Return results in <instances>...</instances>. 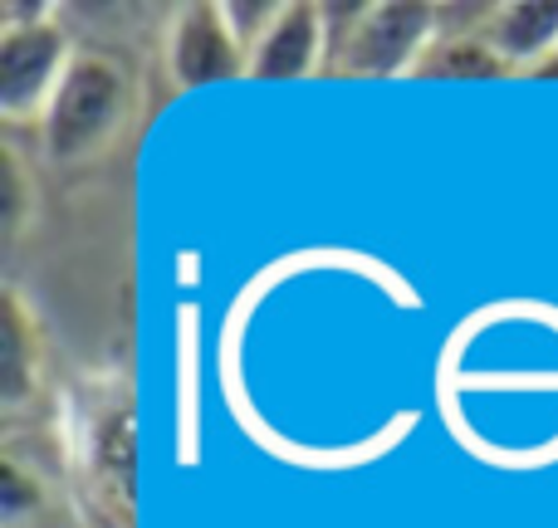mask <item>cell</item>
<instances>
[{"label":"cell","instance_id":"cell-10","mask_svg":"<svg viewBox=\"0 0 558 528\" xmlns=\"http://www.w3.org/2000/svg\"><path fill=\"white\" fill-rule=\"evenodd\" d=\"M221 10H226L231 35L241 39V49L251 54V49L275 29V20L284 15V0H221Z\"/></svg>","mask_w":558,"mask_h":528},{"label":"cell","instance_id":"cell-11","mask_svg":"<svg viewBox=\"0 0 558 528\" xmlns=\"http://www.w3.org/2000/svg\"><path fill=\"white\" fill-rule=\"evenodd\" d=\"M544 74H549V78H558V59H554V64H549V69H544Z\"/></svg>","mask_w":558,"mask_h":528},{"label":"cell","instance_id":"cell-1","mask_svg":"<svg viewBox=\"0 0 558 528\" xmlns=\"http://www.w3.org/2000/svg\"><path fill=\"white\" fill-rule=\"evenodd\" d=\"M133 103H137V88L118 59L78 54L64 88L49 103L45 123H39L49 162L78 167V162H94L98 152H108L118 143V133L133 123Z\"/></svg>","mask_w":558,"mask_h":528},{"label":"cell","instance_id":"cell-9","mask_svg":"<svg viewBox=\"0 0 558 528\" xmlns=\"http://www.w3.org/2000/svg\"><path fill=\"white\" fill-rule=\"evenodd\" d=\"M39 211V192L29 186V172L20 162L15 147L0 152V231H5V245H15L25 235V225L35 221Z\"/></svg>","mask_w":558,"mask_h":528},{"label":"cell","instance_id":"cell-8","mask_svg":"<svg viewBox=\"0 0 558 528\" xmlns=\"http://www.w3.org/2000/svg\"><path fill=\"white\" fill-rule=\"evenodd\" d=\"M39 377V337L29 333V314L15 294L5 298V402L20 406Z\"/></svg>","mask_w":558,"mask_h":528},{"label":"cell","instance_id":"cell-3","mask_svg":"<svg viewBox=\"0 0 558 528\" xmlns=\"http://www.w3.org/2000/svg\"><path fill=\"white\" fill-rule=\"evenodd\" d=\"M436 39V5L422 0H367L353 39L333 74L357 78H412Z\"/></svg>","mask_w":558,"mask_h":528},{"label":"cell","instance_id":"cell-7","mask_svg":"<svg viewBox=\"0 0 558 528\" xmlns=\"http://www.w3.org/2000/svg\"><path fill=\"white\" fill-rule=\"evenodd\" d=\"M412 78H446V84H471V78H510V64L495 54L485 35H436Z\"/></svg>","mask_w":558,"mask_h":528},{"label":"cell","instance_id":"cell-2","mask_svg":"<svg viewBox=\"0 0 558 528\" xmlns=\"http://www.w3.org/2000/svg\"><path fill=\"white\" fill-rule=\"evenodd\" d=\"M64 25L54 10L39 20H0V118L5 123H45L54 94L74 69Z\"/></svg>","mask_w":558,"mask_h":528},{"label":"cell","instance_id":"cell-4","mask_svg":"<svg viewBox=\"0 0 558 528\" xmlns=\"http://www.w3.org/2000/svg\"><path fill=\"white\" fill-rule=\"evenodd\" d=\"M167 74L182 94L211 84H231V78H251V54L226 25L221 0H202V5H182L167 35Z\"/></svg>","mask_w":558,"mask_h":528},{"label":"cell","instance_id":"cell-6","mask_svg":"<svg viewBox=\"0 0 558 528\" xmlns=\"http://www.w3.org/2000/svg\"><path fill=\"white\" fill-rule=\"evenodd\" d=\"M485 39L510 64V74H544L558 59V0H510V5H495Z\"/></svg>","mask_w":558,"mask_h":528},{"label":"cell","instance_id":"cell-5","mask_svg":"<svg viewBox=\"0 0 558 528\" xmlns=\"http://www.w3.org/2000/svg\"><path fill=\"white\" fill-rule=\"evenodd\" d=\"M314 74H328V39L318 5L284 0V15L251 49V78L255 84H289V78H314Z\"/></svg>","mask_w":558,"mask_h":528}]
</instances>
